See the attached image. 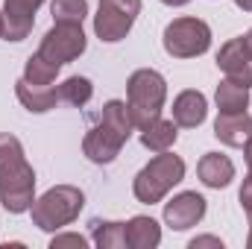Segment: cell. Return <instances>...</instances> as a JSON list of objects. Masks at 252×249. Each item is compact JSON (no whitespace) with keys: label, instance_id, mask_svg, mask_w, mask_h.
Wrapping results in <instances>:
<instances>
[{"label":"cell","instance_id":"1","mask_svg":"<svg viewBox=\"0 0 252 249\" xmlns=\"http://www.w3.org/2000/svg\"><path fill=\"white\" fill-rule=\"evenodd\" d=\"M167 100V82L158 70L141 67L126 82V109L135 129H144L150 121H156Z\"/></svg>","mask_w":252,"mask_h":249},{"label":"cell","instance_id":"2","mask_svg":"<svg viewBox=\"0 0 252 249\" xmlns=\"http://www.w3.org/2000/svg\"><path fill=\"white\" fill-rule=\"evenodd\" d=\"M182 179H185V161L164 150L147 167L138 170V176L132 179V193L138 202L153 205V202H161Z\"/></svg>","mask_w":252,"mask_h":249},{"label":"cell","instance_id":"3","mask_svg":"<svg viewBox=\"0 0 252 249\" xmlns=\"http://www.w3.org/2000/svg\"><path fill=\"white\" fill-rule=\"evenodd\" d=\"M82 205H85V193L79 187L56 185V187H50V190H44L32 202L30 214H32V223L41 232H59V229L70 226L79 217Z\"/></svg>","mask_w":252,"mask_h":249},{"label":"cell","instance_id":"4","mask_svg":"<svg viewBox=\"0 0 252 249\" xmlns=\"http://www.w3.org/2000/svg\"><path fill=\"white\" fill-rule=\"evenodd\" d=\"M161 44L173 59H196L211 47V27L202 18H176L164 27Z\"/></svg>","mask_w":252,"mask_h":249},{"label":"cell","instance_id":"5","mask_svg":"<svg viewBox=\"0 0 252 249\" xmlns=\"http://www.w3.org/2000/svg\"><path fill=\"white\" fill-rule=\"evenodd\" d=\"M141 12V0H100L94 15V32L100 41H121L129 35L135 18Z\"/></svg>","mask_w":252,"mask_h":249},{"label":"cell","instance_id":"6","mask_svg":"<svg viewBox=\"0 0 252 249\" xmlns=\"http://www.w3.org/2000/svg\"><path fill=\"white\" fill-rule=\"evenodd\" d=\"M85 47H88V41H85L82 24H59V21H53V27L44 32V38L38 44V53L62 67V64L79 59L85 53Z\"/></svg>","mask_w":252,"mask_h":249},{"label":"cell","instance_id":"7","mask_svg":"<svg viewBox=\"0 0 252 249\" xmlns=\"http://www.w3.org/2000/svg\"><path fill=\"white\" fill-rule=\"evenodd\" d=\"M35 202V170L21 161L0 173V205L9 214H24Z\"/></svg>","mask_w":252,"mask_h":249},{"label":"cell","instance_id":"8","mask_svg":"<svg viewBox=\"0 0 252 249\" xmlns=\"http://www.w3.org/2000/svg\"><path fill=\"white\" fill-rule=\"evenodd\" d=\"M129 141L126 135H121L118 129H112L109 124H100L91 126L88 129V135H85V141H82V153L88 156V161H94V164H112L118 156H121V150H124V144Z\"/></svg>","mask_w":252,"mask_h":249},{"label":"cell","instance_id":"9","mask_svg":"<svg viewBox=\"0 0 252 249\" xmlns=\"http://www.w3.org/2000/svg\"><path fill=\"white\" fill-rule=\"evenodd\" d=\"M205 196L196 193V190H182L176 193L170 202H164V223L173 229V232H185L193 229L202 217H205Z\"/></svg>","mask_w":252,"mask_h":249},{"label":"cell","instance_id":"10","mask_svg":"<svg viewBox=\"0 0 252 249\" xmlns=\"http://www.w3.org/2000/svg\"><path fill=\"white\" fill-rule=\"evenodd\" d=\"M44 0H6L3 3V38L6 41H24L32 32L35 12Z\"/></svg>","mask_w":252,"mask_h":249},{"label":"cell","instance_id":"11","mask_svg":"<svg viewBox=\"0 0 252 249\" xmlns=\"http://www.w3.org/2000/svg\"><path fill=\"white\" fill-rule=\"evenodd\" d=\"M217 67L226 73V79H235L241 85L252 88V53L244 47L241 38H232L220 47L217 53Z\"/></svg>","mask_w":252,"mask_h":249},{"label":"cell","instance_id":"12","mask_svg":"<svg viewBox=\"0 0 252 249\" xmlns=\"http://www.w3.org/2000/svg\"><path fill=\"white\" fill-rule=\"evenodd\" d=\"M15 94H18V103L32 115H44V112L56 109V103H62L59 85H30L24 76L15 82Z\"/></svg>","mask_w":252,"mask_h":249},{"label":"cell","instance_id":"13","mask_svg":"<svg viewBox=\"0 0 252 249\" xmlns=\"http://www.w3.org/2000/svg\"><path fill=\"white\" fill-rule=\"evenodd\" d=\"M196 176H199V182H202L205 187L220 190V187L232 185V179H235V164H232L229 156L205 153V156L199 158V164H196Z\"/></svg>","mask_w":252,"mask_h":249},{"label":"cell","instance_id":"14","mask_svg":"<svg viewBox=\"0 0 252 249\" xmlns=\"http://www.w3.org/2000/svg\"><path fill=\"white\" fill-rule=\"evenodd\" d=\"M208 115V100L202 91H182L176 100H173V124L176 126H185V129H196V126L205 121Z\"/></svg>","mask_w":252,"mask_h":249},{"label":"cell","instance_id":"15","mask_svg":"<svg viewBox=\"0 0 252 249\" xmlns=\"http://www.w3.org/2000/svg\"><path fill=\"white\" fill-rule=\"evenodd\" d=\"M252 135V118L247 112H235V115H217L214 121V138L226 147H244L247 138Z\"/></svg>","mask_w":252,"mask_h":249},{"label":"cell","instance_id":"16","mask_svg":"<svg viewBox=\"0 0 252 249\" xmlns=\"http://www.w3.org/2000/svg\"><path fill=\"white\" fill-rule=\"evenodd\" d=\"M126 241L132 249H156L161 244V226L153 217L138 214L126 223Z\"/></svg>","mask_w":252,"mask_h":249},{"label":"cell","instance_id":"17","mask_svg":"<svg viewBox=\"0 0 252 249\" xmlns=\"http://www.w3.org/2000/svg\"><path fill=\"white\" fill-rule=\"evenodd\" d=\"M176 129L179 126L173 124V121H164L158 115L156 121H150V124L141 129V144L147 150H153V153H164V150H170L176 144V135H179Z\"/></svg>","mask_w":252,"mask_h":249},{"label":"cell","instance_id":"18","mask_svg":"<svg viewBox=\"0 0 252 249\" xmlns=\"http://www.w3.org/2000/svg\"><path fill=\"white\" fill-rule=\"evenodd\" d=\"M214 100H217V109L223 115H235V112H247L250 106V88L235 82V79H223L214 91Z\"/></svg>","mask_w":252,"mask_h":249},{"label":"cell","instance_id":"19","mask_svg":"<svg viewBox=\"0 0 252 249\" xmlns=\"http://www.w3.org/2000/svg\"><path fill=\"white\" fill-rule=\"evenodd\" d=\"M56 76H59V64L44 59L41 53H32L24 64V79L30 85H53Z\"/></svg>","mask_w":252,"mask_h":249},{"label":"cell","instance_id":"20","mask_svg":"<svg viewBox=\"0 0 252 249\" xmlns=\"http://www.w3.org/2000/svg\"><path fill=\"white\" fill-rule=\"evenodd\" d=\"M94 244L100 249H126V223H100L94 220Z\"/></svg>","mask_w":252,"mask_h":249},{"label":"cell","instance_id":"21","mask_svg":"<svg viewBox=\"0 0 252 249\" xmlns=\"http://www.w3.org/2000/svg\"><path fill=\"white\" fill-rule=\"evenodd\" d=\"M91 97H94V85L85 76H67L59 85V100L67 106H85Z\"/></svg>","mask_w":252,"mask_h":249},{"label":"cell","instance_id":"22","mask_svg":"<svg viewBox=\"0 0 252 249\" xmlns=\"http://www.w3.org/2000/svg\"><path fill=\"white\" fill-rule=\"evenodd\" d=\"M50 15L59 24H82L88 15V0H53Z\"/></svg>","mask_w":252,"mask_h":249},{"label":"cell","instance_id":"23","mask_svg":"<svg viewBox=\"0 0 252 249\" xmlns=\"http://www.w3.org/2000/svg\"><path fill=\"white\" fill-rule=\"evenodd\" d=\"M27 161L24 158V144L12 135V132H0V173Z\"/></svg>","mask_w":252,"mask_h":249},{"label":"cell","instance_id":"24","mask_svg":"<svg viewBox=\"0 0 252 249\" xmlns=\"http://www.w3.org/2000/svg\"><path fill=\"white\" fill-rule=\"evenodd\" d=\"M59 247H88V241L82 238V235H56L53 241H50V249H59Z\"/></svg>","mask_w":252,"mask_h":249},{"label":"cell","instance_id":"25","mask_svg":"<svg viewBox=\"0 0 252 249\" xmlns=\"http://www.w3.org/2000/svg\"><path fill=\"white\" fill-rule=\"evenodd\" d=\"M241 205H244V211H252V167L241 185Z\"/></svg>","mask_w":252,"mask_h":249},{"label":"cell","instance_id":"26","mask_svg":"<svg viewBox=\"0 0 252 249\" xmlns=\"http://www.w3.org/2000/svg\"><path fill=\"white\" fill-rule=\"evenodd\" d=\"M190 249H202V247H214V249H223V241L214 238V235H202V238H193L188 244Z\"/></svg>","mask_w":252,"mask_h":249},{"label":"cell","instance_id":"27","mask_svg":"<svg viewBox=\"0 0 252 249\" xmlns=\"http://www.w3.org/2000/svg\"><path fill=\"white\" fill-rule=\"evenodd\" d=\"M244 156H247V167H252V135L247 138V144H244Z\"/></svg>","mask_w":252,"mask_h":249},{"label":"cell","instance_id":"28","mask_svg":"<svg viewBox=\"0 0 252 249\" xmlns=\"http://www.w3.org/2000/svg\"><path fill=\"white\" fill-rule=\"evenodd\" d=\"M235 6L244 9V12H252V0H235Z\"/></svg>","mask_w":252,"mask_h":249},{"label":"cell","instance_id":"29","mask_svg":"<svg viewBox=\"0 0 252 249\" xmlns=\"http://www.w3.org/2000/svg\"><path fill=\"white\" fill-rule=\"evenodd\" d=\"M241 41H244V47H247V50L252 53V30L247 32V35H241Z\"/></svg>","mask_w":252,"mask_h":249},{"label":"cell","instance_id":"30","mask_svg":"<svg viewBox=\"0 0 252 249\" xmlns=\"http://www.w3.org/2000/svg\"><path fill=\"white\" fill-rule=\"evenodd\" d=\"M161 3H167V6H185V3H190V0H161Z\"/></svg>","mask_w":252,"mask_h":249},{"label":"cell","instance_id":"31","mask_svg":"<svg viewBox=\"0 0 252 249\" xmlns=\"http://www.w3.org/2000/svg\"><path fill=\"white\" fill-rule=\"evenodd\" d=\"M247 217H250V238H247V247L252 249V211H247Z\"/></svg>","mask_w":252,"mask_h":249},{"label":"cell","instance_id":"32","mask_svg":"<svg viewBox=\"0 0 252 249\" xmlns=\"http://www.w3.org/2000/svg\"><path fill=\"white\" fill-rule=\"evenodd\" d=\"M0 38H3V12H0Z\"/></svg>","mask_w":252,"mask_h":249}]
</instances>
